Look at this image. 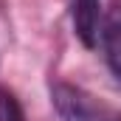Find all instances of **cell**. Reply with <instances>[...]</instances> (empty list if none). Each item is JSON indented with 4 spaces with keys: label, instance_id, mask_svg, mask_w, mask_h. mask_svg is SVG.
<instances>
[{
    "label": "cell",
    "instance_id": "277c9868",
    "mask_svg": "<svg viewBox=\"0 0 121 121\" xmlns=\"http://www.w3.org/2000/svg\"><path fill=\"white\" fill-rule=\"evenodd\" d=\"M0 121H26L17 96L6 87H0Z\"/></svg>",
    "mask_w": 121,
    "mask_h": 121
},
{
    "label": "cell",
    "instance_id": "3957f363",
    "mask_svg": "<svg viewBox=\"0 0 121 121\" xmlns=\"http://www.w3.org/2000/svg\"><path fill=\"white\" fill-rule=\"evenodd\" d=\"M101 48H104V59H107L110 73L121 85V9H116L107 17V23L101 28Z\"/></svg>",
    "mask_w": 121,
    "mask_h": 121
},
{
    "label": "cell",
    "instance_id": "7a4b0ae2",
    "mask_svg": "<svg viewBox=\"0 0 121 121\" xmlns=\"http://www.w3.org/2000/svg\"><path fill=\"white\" fill-rule=\"evenodd\" d=\"M70 23L82 45L96 48L101 37V0H70Z\"/></svg>",
    "mask_w": 121,
    "mask_h": 121
},
{
    "label": "cell",
    "instance_id": "6da1fadb",
    "mask_svg": "<svg viewBox=\"0 0 121 121\" xmlns=\"http://www.w3.org/2000/svg\"><path fill=\"white\" fill-rule=\"evenodd\" d=\"M51 101L62 121H121V113L116 107H110L99 96L76 85H65V82L54 85Z\"/></svg>",
    "mask_w": 121,
    "mask_h": 121
}]
</instances>
